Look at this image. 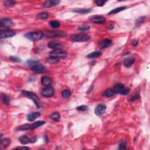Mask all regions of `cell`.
<instances>
[{"label":"cell","instance_id":"1","mask_svg":"<svg viewBox=\"0 0 150 150\" xmlns=\"http://www.w3.org/2000/svg\"><path fill=\"white\" fill-rule=\"evenodd\" d=\"M43 36V32L42 31H34V32H28L25 35L27 39L32 41H38L42 38Z\"/></svg>","mask_w":150,"mask_h":150},{"label":"cell","instance_id":"2","mask_svg":"<svg viewBox=\"0 0 150 150\" xmlns=\"http://www.w3.org/2000/svg\"><path fill=\"white\" fill-rule=\"evenodd\" d=\"M90 39V36L85 33H79L73 35L70 37V40L73 42H87Z\"/></svg>","mask_w":150,"mask_h":150},{"label":"cell","instance_id":"3","mask_svg":"<svg viewBox=\"0 0 150 150\" xmlns=\"http://www.w3.org/2000/svg\"><path fill=\"white\" fill-rule=\"evenodd\" d=\"M22 94L24 96H25L30 98V99H31V100H32L34 101L35 105H36L38 109L40 108L41 101H40V100H39V97H38L35 93L31 92V91L24 90V91H22Z\"/></svg>","mask_w":150,"mask_h":150},{"label":"cell","instance_id":"4","mask_svg":"<svg viewBox=\"0 0 150 150\" xmlns=\"http://www.w3.org/2000/svg\"><path fill=\"white\" fill-rule=\"evenodd\" d=\"M43 34L48 38H54L66 36V33L61 31H45L43 32Z\"/></svg>","mask_w":150,"mask_h":150},{"label":"cell","instance_id":"5","mask_svg":"<svg viewBox=\"0 0 150 150\" xmlns=\"http://www.w3.org/2000/svg\"><path fill=\"white\" fill-rule=\"evenodd\" d=\"M114 91L115 93L120 94L121 95H127L130 93V89L124 86L123 84L118 83L116 84L114 87Z\"/></svg>","mask_w":150,"mask_h":150},{"label":"cell","instance_id":"6","mask_svg":"<svg viewBox=\"0 0 150 150\" xmlns=\"http://www.w3.org/2000/svg\"><path fill=\"white\" fill-rule=\"evenodd\" d=\"M68 53L66 51L62 50L60 49H55L53 50L51 52L49 53L50 57H54V58H65L67 56Z\"/></svg>","mask_w":150,"mask_h":150},{"label":"cell","instance_id":"7","mask_svg":"<svg viewBox=\"0 0 150 150\" xmlns=\"http://www.w3.org/2000/svg\"><path fill=\"white\" fill-rule=\"evenodd\" d=\"M30 68L33 72L36 73H45L47 71V69L45 66L39 62L31 66Z\"/></svg>","mask_w":150,"mask_h":150},{"label":"cell","instance_id":"8","mask_svg":"<svg viewBox=\"0 0 150 150\" xmlns=\"http://www.w3.org/2000/svg\"><path fill=\"white\" fill-rule=\"evenodd\" d=\"M16 33L14 31L10 30H5L0 31V37L2 39L11 38L15 35Z\"/></svg>","mask_w":150,"mask_h":150},{"label":"cell","instance_id":"9","mask_svg":"<svg viewBox=\"0 0 150 150\" xmlns=\"http://www.w3.org/2000/svg\"><path fill=\"white\" fill-rule=\"evenodd\" d=\"M55 94V89L52 87H47L43 89L41 92V95L43 97H52Z\"/></svg>","mask_w":150,"mask_h":150},{"label":"cell","instance_id":"10","mask_svg":"<svg viewBox=\"0 0 150 150\" xmlns=\"http://www.w3.org/2000/svg\"><path fill=\"white\" fill-rule=\"evenodd\" d=\"M13 25V22L9 18H3L0 21V26L1 28H10Z\"/></svg>","mask_w":150,"mask_h":150},{"label":"cell","instance_id":"11","mask_svg":"<svg viewBox=\"0 0 150 150\" xmlns=\"http://www.w3.org/2000/svg\"><path fill=\"white\" fill-rule=\"evenodd\" d=\"M106 110V106L105 104L101 103L97 105L95 109V114L98 116H101L105 113Z\"/></svg>","mask_w":150,"mask_h":150},{"label":"cell","instance_id":"12","mask_svg":"<svg viewBox=\"0 0 150 150\" xmlns=\"http://www.w3.org/2000/svg\"><path fill=\"white\" fill-rule=\"evenodd\" d=\"M62 46H63V43L59 41H51L48 44L49 48L54 50L60 49Z\"/></svg>","mask_w":150,"mask_h":150},{"label":"cell","instance_id":"13","mask_svg":"<svg viewBox=\"0 0 150 150\" xmlns=\"http://www.w3.org/2000/svg\"><path fill=\"white\" fill-rule=\"evenodd\" d=\"M60 3V1L55 0V1H46L43 4L42 7L43 8H51L58 5Z\"/></svg>","mask_w":150,"mask_h":150},{"label":"cell","instance_id":"14","mask_svg":"<svg viewBox=\"0 0 150 150\" xmlns=\"http://www.w3.org/2000/svg\"><path fill=\"white\" fill-rule=\"evenodd\" d=\"M91 21L95 24H104L106 21L105 17L101 16H95L90 19Z\"/></svg>","mask_w":150,"mask_h":150},{"label":"cell","instance_id":"15","mask_svg":"<svg viewBox=\"0 0 150 150\" xmlns=\"http://www.w3.org/2000/svg\"><path fill=\"white\" fill-rule=\"evenodd\" d=\"M41 113L39 112H33L29 114L28 116H27V120L29 121H34V120L36 119L37 118H38L39 117H40Z\"/></svg>","mask_w":150,"mask_h":150},{"label":"cell","instance_id":"16","mask_svg":"<svg viewBox=\"0 0 150 150\" xmlns=\"http://www.w3.org/2000/svg\"><path fill=\"white\" fill-rule=\"evenodd\" d=\"M111 43H112V41L110 40V39H106L100 42V44H99V47H100V48H101V49L107 48L109 47L111 45Z\"/></svg>","mask_w":150,"mask_h":150},{"label":"cell","instance_id":"17","mask_svg":"<svg viewBox=\"0 0 150 150\" xmlns=\"http://www.w3.org/2000/svg\"><path fill=\"white\" fill-rule=\"evenodd\" d=\"M135 62V59L133 58H127L125 59L124 60V64L125 67L130 68Z\"/></svg>","mask_w":150,"mask_h":150},{"label":"cell","instance_id":"18","mask_svg":"<svg viewBox=\"0 0 150 150\" xmlns=\"http://www.w3.org/2000/svg\"><path fill=\"white\" fill-rule=\"evenodd\" d=\"M18 140L20 141V143L22 145H26L31 143V139L29 138L26 135H22V136L20 137L19 138Z\"/></svg>","mask_w":150,"mask_h":150},{"label":"cell","instance_id":"19","mask_svg":"<svg viewBox=\"0 0 150 150\" xmlns=\"http://www.w3.org/2000/svg\"><path fill=\"white\" fill-rule=\"evenodd\" d=\"M52 82V80L49 77L43 76L41 78V83L44 86H49L51 84Z\"/></svg>","mask_w":150,"mask_h":150},{"label":"cell","instance_id":"20","mask_svg":"<svg viewBox=\"0 0 150 150\" xmlns=\"http://www.w3.org/2000/svg\"><path fill=\"white\" fill-rule=\"evenodd\" d=\"M11 143V141L10 138H5L4 139H2L1 140V149L3 148L7 147L8 145H10V144Z\"/></svg>","mask_w":150,"mask_h":150},{"label":"cell","instance_id":"21","mask_svg":"<svg viewBox=\"0 0 150 150\" xmlns=\"http://www.w3.org/2000/svg\"><path fill=\"white\" fill-rule=\"evenodd\" d=\"M45 124V121H35L31 125V130H35V129L41 126H43Z\"/></svg>","mask_w":150,"mask_h":150},{"label":"cell","instance_id":"22","mask_svg":"<svg viewBox=\"0 0 150 150\" xmlns=\"http://www.w3.org/2000/svg\"><path fill=\"white\" fill-rule=\"evenodd\" d=\"M115 94V92L113 89H107V90H106L104 91L103 93V96L106 97H111L113 96Z\"/></svg>","mask_w":150,"mask_h":150},{"label":"cell","instance_id":"23","mask_svg":"<svg viewBox=\"0 0 150 150\" xmlns=\"http://www.w3.org/2000/svg\"><path fill=\"white\" fill-rule=\"evenodd\" d=\"M102 55V53L100 51H95L93 52L90 53H89V55H87V57L89 58H99L100 56H101Z\"/></svg>","mask_w":150,"mask_h":150},{"label":"cell","instance_id":"24","mask_svg":"<svg viewBox=\"0 0 150 150\" xmlns=\"http://www.w3.org/2000/svg\"><path fill=\"white\" fill-rule=\"evenodd\" d=\"M1 100L2 101H3V103L5 105H10V98L8 96V95H6V94L2 93L1 94Z\"/></svg>","mask_w":150,"mask_h":150},{"label":"cell","instance_id":"25","mask_svg":"<svg viewBox=\"0 0 150 150\" xmlns=\"http://www.w3.org/2000/svg\"><path fill=\"white\" fill-rule=\"evenodd\" d=\"M74 12L76 13L80 14H86L88 13H90L91 11V9H76L73 10Z\"/></svg>","mask_w":150,"mask_h":150},{"label":"cell","instance_id":"26","mask_svg":"<svg viewBox=\"0 0 150 150\" xmlns=\"http://www.w3.org/2000/svg\"><path fill=\"white\" fill-rule=\"evenodd\" d=\"M126 9V7H120L118 8H114V9H113V10H111V11L109 12V15H112V14H115L117 13H118V12L123 11V10Z\"/></svg>","mask_w":150,"mask_h":150},{"label":"cell","instance_id":"27","mask_svg":"<svg viewBox=\"0 0 150 150\" xmlns=\"http://www.w3.org/2000/svg\"><path fill=\"white\" fill-rule=\"evenodd\" d=\"M50 118L54 121H59L60 118V114L58 112H54L50 115Z\"/></svg>","mask_w":150,"mask_h":150},{"label":"cell","instance_id":"28","mask_svg":"<svg viewBox=\"0 0 150 150\" xmlns=\"http://www.w3.org/2000/svg\"><path fill=\"white\" fill-rule=\"evenodd\" d=\"M31 125L28 124H25L24 125H22L19 127L17 128V130L18 131H26V130H28L31 129Z\"/></svg>","mask_w":150,"mask_h":150},{"label":"cell","instance_id":"29","mask_svg":"<svg viewBox=\"0 0 150 150\" xmlns=\"http://www.w3.org/2000/svg\"><path fill=\"white\" fill-rule=\"evenodd\" d=\"M59 58H54V57H49L46 59V62H48L49 63L53 64V63H58V62H59Z\"/></svg>","mask_w":150,"mask_h":150},{"label":"cell","instance_id":"30","mask_svg":"<svg viewBox=\"0 0 150 150\" xmlns=\"http://www.w3.org/2000/svg\"><path fill=\"white\" fill-rule=\"evenodd\" d=\"M50 25L51 27H52L53 28H59L60 26V23L58 21L54 20V21H51L49 22Z\"/></svg>","mask_w":150,"mask_h":150},{"label":"cell","instance_id":"31","mask_svg":"<svg viewBox=\"0 0 150 150\" xmlns=\"http://www.w3.org/2000/svg\"><path fill=\"white\" fill-rule=\"evenodd\" d=\"M48 14L46 13V12H42V13L39 14L37 15V18L40 19V20H45V19L48 18Z\"/></svg>","mask_w":150,"mask_h":150},{"label":"cell","instance_id":"32","mask_svg":"<svg viewBox=\"0 0 150 150\" xmlns=\"http://www.w3.org/2000/svg\"><path fill=\"white\" fill-rule=\"evenodd\" d=\"M70 95H71V92L69 90H64L62 93V97L64 98V99H68V98L70 96Z\"/></svg>","mask_w":150,"mask_h":150},{"label":"cell","instance_id":"33","mask_svg":"<svg viewBox=\"0 0 150 150\" xmlns=\"http://www.w3.org/2000/svg\"><path fill=\"white\" fill-rule=\"evenodd\" d=\"M16 3L15 1H5L4 2V5L6 7H12L15 5Z\"/></svg>","mask_w":150,"mask_h":150},{"label":"cell","instance_id":"34","mask_svg":"<svg viewBox=\"0 0 150 150\" xmlns=\"http://www.w3.org/2000/svg\"><path fill=\"white\" fill-rule=\"evenodd\" d=\"M145 20V16H141V17H139L138 19H137L135 21V25H140Z\"/></svg>","mask_w":150,"mask_h":150},{"label":"cell","instance_id":"35","mask_svg":"<svg viewBox=\"0 0 150 150\" xmlns=\"http://www.w3.org/2000/svg\"><path fill=\"white\" fill-rule=\"evenodd\" d=\"M127 148V142L126 140H122L119 143V149H124Z\"/></svg>","mask_w":150,"mask_h":150},{"label":"cell","instance_id":"36","mask_svg":"<svg viewBox=\"0 0 150 150\" xmlns=\"http://www.w3.org/2000/svg\"><path fill=\"white\" fill-rule=\"evenodd\" d=\"M10 59H11L12 61H13L14 62H17V63L21 62V59L20 58H19L18 57H17V56H10Z\"/></svg>","mask_w":150,"mask_h":150},{"label":"cell","instance_id":"37","mask_svg":"<svg viewBox=\"0 0 150 150\" xmlns=\"http://www.w3.org/2000/svg\"><path fill=\"white\" fill-rule=\"evenodd\" d=\"M77 110L78 111H86V110L88 109V107L86 105H82L80 106H79L76 108Z\"/></svg>","mask_w":150,"mask_h":150},{"label":"cell","instance_id":"38","mask_svg":"<svg viewBox=\"0 0 150 150\" xmlns=\"http://www.w3.org/2000/svg\"><path fill=\"white\" fill-rule=\"evenodd\" d=\"M90 27L89 26L82 25V26H80L79 27L78 30L81 31H86L90 30Z\"/></svg>","mask_w":150,"mask_h":150},{"label":"cell","instance_id":"39","mask_svg":"<svg viewBox=\"0 0 150 150\" xmlns=\"http://www.w3.org/2000/svg\"><path fill=\"white\" fill-rule=\"evenodd\" d=\"M106 3V1H95V3L96 4V5L97 6H99V7H102V6H103Z\"/></svg>","mask_w":150,"mask_h":150},{"label":"cell","instance_id":"40","mask_svg":"<svg viewBox=\"0 0 150 150\" xmlns=\"http://www.w3.org/2000/svg\"><path fill=\"white\" fill-rule=\"evenodd\" d=\"M139 95H135L134 96H133L132 97H131L130 98V101H134L135 100H137L138 99H139Z\"/></svg>","mask_w":150,"mask_h":150},{"label":"cell","instance_id":"41","mask_svg":"<svg viewBox=\"0 0 150 150\" xmlns=\"http://www.w3.org/2000/svg\"><path fill=\"white\" fill-rule=\"evenodd\" d=\"M15 149H30V148L26 147H16Z\"/></svg>","mask_w":150,"mask_h":150},{"label":"cell","instance_id":"42","mask_svg":"<svg viewBox=\"0 0 150 150\" xmlns=\"http://www.w3.org/2000/svg\"><path fill=\"white\" fill-rule=\"evenodd\" d=\"M138 41H137V40H134V41L131 44H132L133 46H136V45H138Z\"/></svg>","mask_w":150,"mask_h":150}]
</instances>
